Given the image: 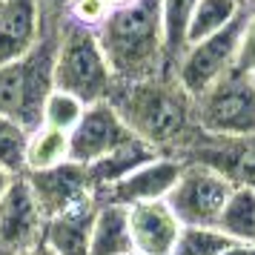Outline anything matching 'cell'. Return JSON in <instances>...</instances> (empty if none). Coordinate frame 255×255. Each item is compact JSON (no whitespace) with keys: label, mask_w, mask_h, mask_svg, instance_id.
<instances>
[{"label":"cell","mask_w":255,"mask_h":255,"mask_svg":"<svg viewBox=\"0 0 255 255\" xmlns=\"http://www.w3.org/2000/svg\"><path fill=\"white\" fill-rule=\"evenodd\" d=\"M23 178L40 207L43 221L66 215L72 209L86 207L95 201L89 172H86V166L75 161H63L52 169H40V172H23Z\"/></svg>","instance_id":"obj_8"},{"label":"cell","mask_w":255,"mask_h":255,"mask_svg":"<svg viewBox=\"0 0 255 255\" xmlns=\"http://www.w3.org/2000/svg\"><path fill=\"white\" fill-rule=\"evenodd\" d=\"M232 192V184L209 166L184 163L175 186L163 198L181 227H215L221 209Z\"/></svg>","instance_id":"obj_7"},{"label":"cell","mask_w":255,"mask_h":255,"mask_svg":"<svg viewBox=\"0 0 255 255\" xmlns=\"http://www.w3.org/2000/svg\"><path fill=\"white\" fill-rule=\"evenodd\" d=\"M184 169V163L175 158H155V161L143 163L140 169L127 175L124 181L98 189L95 192V204H118V207H135V204H146V201H163L175 186L178 175Z\"/></svg>","instance_id":"obj_12"},{"label":"cell","mask_w":255,"mask_h":255,"mask_svg":"<svg viewBox=\"0 0 255 255\" xmlns=\"http://www.w3.org/2000/svg\"><path fill=\"white\" fill-rule=\"evenodd\" d=\"M109 12H112L109 0H69V6H66V17L86 29H98Z\"/></svg>","instance_id":"obj_25"},{"label":"cell","mask_w":255,"mask_h":255,"mask_svg":"<svg viewBox=\"0 0 255 255\" xmlns=\"http://www.w3.org/2000/svg\"><path fill=\"white\" fill-rule=\"evenodd\" d=\"M132 250L140 255H169L181 235V221L166 201H146L129 207Z\"/></svg>","instance_id":"obj_13"},{"label":"cell","mask_w":255,"mask_h":255,"mask_svg":"<svg viewBox=\"0 0 255 255\" xmlns=\"http://www.w3.org/2000/svg\"><path fill=\"white\" fill-rule=\"evenodd\" d=\"M253 78H255V75H253Z\"/></svg>","instance_id":"obj_32"},{"label":"cell","mask_w":255,"mask_h":255,"mask_svg":"<svg viewBox=\"0 0 255 255\" xmlns=\"http://www.w3.org/2000/svg\"><path fill=\"white\" fill-rule=\"evenodd\" d=\"M215 227L230 241H255V189L232 186Z\"/></svg>","instance_id":"obj_18"},{"label":"cell","mask_w":255,"mask_h":255,"mask_svg":"<svg viewBox=\"0 0 255 255\" xmlns=\"http://www.w3.org/2000/svg\"><path fill=\"white\" fill-rule=\"evenodd\" d=\"M195 124L212 138H255V78L230 69L195 98Z\"/></svg>","instance_id":"obj_5"},{"label":"cell","mask_w":255,"mask_h":255,"mask_svg":"<svg viewBox=\"0 0 255 255\" xmlns=\"http://www.w3.org/2000/svg\"><path fill=\"white\" fill-rule=\"evenodd\" d=\"M127 3H132V0H109V6H127Z\"/></svg>","instance_id":"obj_30"},{"label":"cell","mask_w":255,"mask_h":255,"mask_svg":"<svg viewBox=\"0 0 255 255\" xmlns=\"http://www.w3.org/2000/svg\"><path fill=\"white\" fill-rule=\"evenodd\" d=\"M198 0H161V20H163V46H166V66L172 72L178 58L186 49V26L192 17Z\"/></svg>","instance_id":"obj_21"},{"label":"cell","mask_w":255,"mask_h":255,"mask_svg":"<svg viewBox=\"0 0 255 255\" xmlns=\"http://www.w3.org/2000/svg\"><path fill=\"white\" fill-rule=\"evenodd\" d=\"M109 104L135 138L175 161L201 135L195 124V98L175 81L172 72L132 83L115 81Z\"/></svg>","instance_id":"obj_1"},{"label":"cell","mask_w":255,"mask_h":255,"mask_svg":"<svg viewBox=\"0 0 255 255\" xmlns=\"http://www.w3.org/2000/svg\"><path fill=\"white\" fill-rule=\"evenodd\" d=\"M95 35L115 81L132 83L169 72L161 0H132L127 6H112Z\"/></svg>","instance_id":"obj_2"},{"label":"cell","mask_w":255,"mask_h":255,"mask_svg":"<svg viewBox=\"0 0 255 255\" xmlns=\"http://www.w3.org/2000/svg\"><path fill=\"white\" fill-rule=\"evenodd\" d=\"M92 221H95V201L86 207H78L49 218L43 224V244L55 255H89V235H92Z\"/></svg>","instance_id":"obj_16"},{"label":"cell","mask_w":255,"mask_h":255,"mask_svg":"<svg viewBox=\"0 0 255 255\" xmlns=\"http://www.w3.org/2000/svg\"><path fill=\"white\" fill-rule=\"evenodd\" d=\"M241 9L244 6L238 0H198V6L192 9V17H189V26H186V46L221 32L224 26H230Z\"/></svg>","instance_id":"obj_20"},{"label":"cell","mask_w":255,"mask_h":255,"mask_svg":"<svg viewBox=\"0 0 255 255\" xmlns=\"http://www.w3.org/2000/svg\"><path fill=\"white\" fill-rule=\"evenodd\" d=\"M17 255H55V250H49L46 244L40 241L37 247H32V250H23V253H17Z\"/></svg>","instance_id":"obj_29"},{"label":"cell","mask_w":255,"mask_h":255,"mask_svg":"<svg viewBox=\"0 0 255 255\" xmlns=\"http://www.w3.org/2000/svg\"><path fill=\"white\" fill-rule=\"evenodd\" d=\"M86 112V104L78 101L75 95L60 92V89H52L43 104V115H40V127L58 129V132H72L78 127V121Z\"/></svg>","instance_id":"obj_23"},{"label":"cell","mask_w":255,"mask_h":255,"mask_svg":"<svg viewBox=\"0 0 255 255\" xmlns=\"http://www.w3.org/2000/svg\"><path fill=\"white\" fill-rule=\"evenodd\" d=\"M63 17H66L63 12L43 9L40 37L32 52L14 63L0 66V115L14 118L29 132L40 127L43 104L55 89V52H58Z\"/></svg>","instance_id":"obj_3"},{"label":"cell","mask_w":255,"mask_h":255,"mask_svg":"<svg viewBox=\"0 0 255 255\" xmlns=\"http://www.w3.org/2000/svg\"><path fill=\"white\" fill-rule=\"evenodd\" d=\"M178 161L209 166L232 186L255 189V138H212L201 132Z\"/></svg>","instance_id":"obj_9"},{"label":"cell","mask_w":255,"mask_h":255,"mask_svg":"<svg viewBox=\"0 0 255 255\" xmlns=\"http://www.w3.org/2000/svg\"><path fill=\"white\" fill-rule=\"evenodd\" d=\"M14 178H17V175L6 172V169H3V166H0V198L6 195V189H9V186H12V181H14Z\"/></svg>","instance_id":"obj_28"},{"label":"cell","mask_w":255,"mask_h":255,"mask_svg":"<svg viewBox=\"0 0 255 255\" xmlns=\"http://www.w3.org/2000/svg\"><path fill=\"white\" fill-rule=\"evenodd\" d=\"M227 247L230 238L218 227H181L169 255H221Z\"/></svg>","instance_id":"obj_24"},{"label":"cell","mask_w":255,"mask_h":255,"mask_svg":"<svg viewBox=\"0 0 255 255\" xmlns=\"http://www.w3.org/2000/svg\"><path fill=\"white\" fill-rule=\"evenodd\" d=\"M115 75L109 69L104 49L98 43L95 29L72 23L63 17L58 52H55V89L75 95L83 104L109 101Z\"/></svg>","instance_id":"obj_4"},{"label":"cell","mask_w":255,"mask_h":255,"mask_svg":"<svg viewBox=\"0 0 255 255\" xmlns=\"http://www.w3.org/2000/svg\"><path fill=\"white\" fill-rule=\"evenodd\" d=\"M43 215L23 175L0 198V255H17L43 241Z\"/></svg>","instance_id":"obj_10"},{"label":"cell","mask_w":255,"mask_h":255,"mask_svg":"<svg viewBox=\"0 0 255 255\" xmlns=\"http://www.w3.org/2000/svg\"><path fill=\"white\" fill-rule=\"evenodd\" d=\"M40 0H0V66L26 58L40 37Z\"/></svg>","instance_id":"obj_14"},{"label":"cell","mask_w":255,"mask_h":255,"mask_svg":"<svg viewBox=\"0 0 255 255\" xmlns=\"http://www.w3.org/2000/svg\"><path fill=\"white\" fill-rule=\"evenodd\" d=\"M253 9L255 6H244L230 26H224L221 32L204 37L198 43H189L184 49V55L172 66V75L192 98L204 95L218 78H224L230 69H235L244 26H247V17H250Z\"/></svg>","instance_id":"obj_6"},{"label":"cell","mask_w":255,"mask_h":255,"mask_svg":"<svg viewBox=\"0 0 255 255\" xmlns=\"http://www.w3.org/2000/svg\"><path fill=\"white\" fill-rule=\"evenodd\" d=\"M127 138H132V132L121 121L115 106L109 101L89 104L83 118L78 121V127L69 132V161L89 166L98 158L109 155L118 143H124Z\"/></svg>","instance_id":"obj_11"},{"label":"cell","mask_w":255,"mask_h":255,"mask_svg":"<svg viewBox=\"0 0 255 255\" xmlns=\"http://www.w3.org/2000/svg\"><path fill=\"white\" fill-rule=\"evenodd\" d=\"M155 158H161V152L149 146L146 140L140 138H127L124 143H118L115 149L104 155V158H98L95 163L86 166V172H89V181H92V189H106V186L118 184V181H124L127 175H132L135 169H140L143 163L155 161Z\"/></svg>","instance_id":"obj_15"},{"label":"cell","mask_w":255,"mask_h":255,"mask_svg":"<svg viewBox=\"0 0 255 255\" xmlns=\"http://www.w3.org/2000/svg\"><path fill=\"white\" fill-rule=\"evenodd\" d=\"M127 255H140V253H135V250H132V253H127Z\"/></svg>","instance_id":"obj_31"},{"label":"cell","mask_w":255,"mask_h":255,"mask_svg":"<svg viewBox=\"0 0 255 255\" xmlns=\"http://www.w3.org/2000/svg\"><path fill=\"white\" fill-rule=\"evenodd\" d=\"M26 143H29V129L20 127L14 118L0 115V166L6 172H26Z\"/></svg>","instance_id":"obj_22"},{"label":"cell","mask_w":255,"mask_h":255,"mask_svg":"<svg viewBox=\"0 0 255 255\" xmlns=\"http://www.w3.org/2000/svg\"><path fill=\"white\" fill-rule=\"evenodd\" d=\"M69 161V132H58L49 127H37L29 132L26 143V172L52 169L58 163Z\"/></svg>","instance_id":"obj_19"},{"label":"cell","mask_w":255,"mask_h":255,"mask_svg":"<svg viewBox=\"0 0 255 255\" xmlns=\"http://www.w3.org/2000/svg\"><path fill=\"white\" fill-rule=\"evenodd\" d=\"M221 255H255V241H230Z\"/></svg>","instance_id":"obj_27"},{"label":"cell","mask_w":255,"mask_h":255,"mask_svg":"<svg viewBox=\"0 0 255 255\" xmlns=\"http://www.w3.org/2000/svg\"><path fill=\"white\" fill-rule=\"evenodd\" d=\"M235 69L255 75V9L250 12V17H247V26H244V35H241V46H238V60H235Z\"/></svg>","instance_id":"obj_26"},{"label":"cell","mask_w":255,"mask_h":255,"mask_svg":"<svg viewBox=\"0 0 255 255\" xmlns=\"http://www.w3.org/2000/svg\"><path fill=\"white\" fill-rule=\"evenodd\" d=\"M132 253L129 209L118 204H95L89 255H127Z\"/></svg>","instance_id":"obj_17"}]
</instances>
